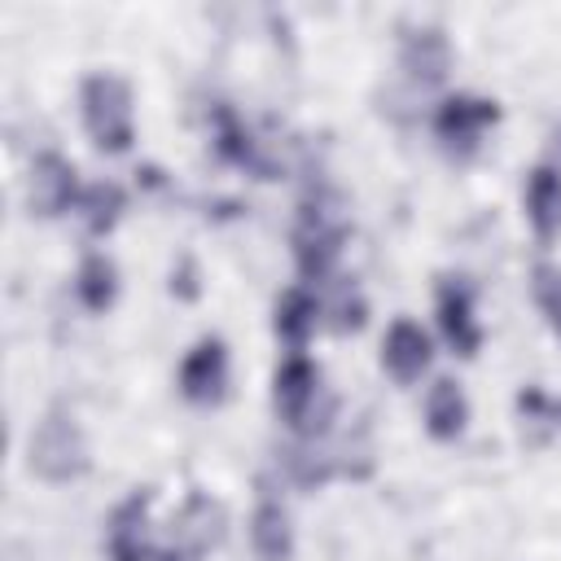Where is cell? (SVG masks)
<instances>
[{
    "instance_id": "3",
    "label": "cell",
    "mask_w": 561,
    "mask_h": 561,
    "mask_svg": "<svg viewBox=\"0 0 561 561\" xmlns=\"http://www.w3.org/2000/svg\"><path fill=\"white\" fill-rule=\"evenodd\" d=\"M342 237H346V224L342 215L324 210V206H302V224L294 232V263L307 280H329L333 267H337V254H342Z\"/></svg>"
},
{
    "instance_id": "12",
    "label": "cell",
    "mask_w": 561,
    "mask_h": 561,
    "mask_svg": "<svg viewBox=\"0 0 561 561\" xmlns=\"http://www.w3.org/2000/svg\"><path fill=\"white\" fill-rule=\"evenodd\" d=\"M399 66L408 70V79H416L421 88H434L447 79L451 70V44L438 26H416L403 35L399 44Z\"/></svg>"
},
{
    "instance_id": "17",
    "label": "cell",
    "mask_w": 561,
    "mask_h": 561,
    "mask_svg": "<svg viewBox=\"0 0 561 561\" xmlns=\"http://www.w3.org/2000/svg\"><path fill=\"white\" fill-rule=\"evenodd\" d=\"M316 324H320V302H316V294L302 289V285H289V289L276 298V316H272L276 337L298 351V346H307V337L316 333Z\"/></svg>"
},
{
    "instance_id": "15",
    "label": "cell",
    "mask_w": 561,
    "mask_h": 561,
    "mask_svg": "<svg viewBox=\"0 0 561 561\" xmlns=\"http://www.w3.org/2000/svg\"><path fill=\"white\" fill-rule=\"evenodd\" d=\"M526 219L539 241H552L561 232V171L535 167L526 175Z\"/></svg>"
},
{
    "instance_id": "2",
    "label": "cell",
    "mask_w": 561,
    "mask_h": 561,
    "mask_svg": "<svg viewBox=\"0 0 561 561\" xmlns=\"http://www.w3.org/2000/svg\"><path fill=\"white\" fill-rule=\"evenodd\" d=\"M79 114L101 153H127L136 140V105L131 83L114 70H96L79 83Z\"/></svg>"
},
{
    "instance_id": "22",
    "label": "cell",
    "mask_w": 561,
    "mask_h": 561,
    "mask_svg": "<svg viewBox=\"0 0 561 561\" xmlns=\"http://www.w3.org/2000/svg\"><path fill=\"white\" fill-rule=\"evenodd\" d=\"M552 145H557V158H561V127H557V140Z\"/></svg>"
},
{
    "instance_id": "6",
    "label": "cell",
    "mask_w": 561,
    "mask_h": 561,
    "mask_svg": "<svg viewBox=\"0 0 561 561\" xmlns=\"http://www.w3.org/2000/svg\"><path fill=\"white\" fill-rule=\"evenodd\" d=\"M500 123V105L491 96H469V92H456L438 105L434 114V136L451 149V153H473L482 131Z\"/></svg>"
},
{
    "instance_id": "13",
    "label": "cell",
    "mask_w": 561,
    "mask_h": 561,
    "mask_svg": "<svg viewBox=\"0 0 561 561\" xmlns=\"http://www.w3.org/2000/svg\"><path fill=\"white\" fill-rule=\"evenodd\" d=\"M250 548L259 561H289L294 557V522L280 500L263 495L250 513Z\"/></svg>"
},
{
    "instance_id": "9",
    "label": "cell",
    "mask_w": 561,
    "mask_h": 561,
    "mask_svg": "<svg viewBox=\"0 0 561 561\" xmlns=\"http://www.w3.org/2000/svg\"><path fill=\"white\" fill-rule=\"evenodd\" d=\"M105 557L110 561H149V491H131L114 504L105 522Z\"/></svg>"
},
{
    "instance_id": "21",
    "label": "cell",
    "mask_w": 561,
    "mask_h": 561,
    "mask_svg": "<svg viewBox=\"0 0 561 561\" xmlns=\"http://www.w3.org/2000/svg\"><path fill=\"white\" fill-rule=\"evenodd\" d=\"M153 561H188V557H184V552H175V548H167V552H158Z\"/></svg>"
},
{
    "instance_id": "4",
    "label": "cell",
    "mask_w": 561,
    "mask_h": 561,
    "mask_svg": "<svg viewBox=\"0 0 561 561\" xmlns=\"http://www.w3.org/2000/svg\"><path fill=\"white\" fill-rule=\"evenodd\" d=\"M79 193H83V188H79V171H75L70 158H61V153H53V149L35 153L31 175H26V206H31V215L57 219V215H66L70 206H79Z\"/></svg>"
},
{
    "instance_id": "10",
    "label": "cell",
    "mask_w": 561,
    "mask_h": 561,
    "mask_svg": "<svg viewBox=\"0 0 561 561\" xmlns=\"http://www.w3.org/2000/svg\"><path fill=\"white\" fill-rule=\"evenodd\" d=\"M430 359H434L430 333H425L416 320L399 316V320L386 329V337H381V368H386L399 386H412V381H421V373L430 368Z\"/></svg>"
},
{
    "instance_id": "14",
    "label": "cell",
    "mask_w": 561,
    "mask_h": 561,
    "mask_svg": "<svg viewBox=\"0 0 561 561\" xmlns=\"http://www.w3.org/2000/svg\"><path fill=\"white\" fill-rule=\"evenodd\" d=\"M465 425H469V399H465L460 381L438 377L430 386V394H425V430H430V438L451 443V438L465 434Z\"/></svg>"
},
{
    "instance_id": "8",
    "label": "cell",
    "mask_w": 561,
    "mask_h": 561,
    "mask_svg": "<svg viewBox=\"0 0 561 561\" xmlns=\"http://www.w3.org/2000/svg\"><path fill=\"white\" fill-rule=\"evenodd\" d=\"M228 390V346L224 337H202L184 359H180V394L188 403H219Z\"/></svg>"
},
{
    "instance_id": "5",
    "label": "cell",
    "mask_w": 561,
    "mask_h": 561,
    "mask_svg": "<svg viewBox=\"0 0 561 561\" xmlns=\"http://www.w3.org/2000/svg\"><path fill=\"white\" fill-rule=\"evenodd\" d=\"M224 535H228V508L206 491H193L171 517V548L184 552L188 561H197L210 548H219Z\"/></svg>"
},
{
    "instance_id": "20",
    "label": "cell",
    "mask_w": 561,
    "mask_h": 561,
    "mask_svg": "<svg viewBox=\"0 0 561 561\" xmlns=\"http://www.w3.org/2000/svg\"><path fill=\"white\" fill-rule=\"evenodd\" d=\"M359 324H364V298H359L355 289H351V294L342 289V298H337V307H333V329L346 333V329H359Z\"/></svg>"
},
{
    "instance_id": "7",
    "label": "cell",
    "mask_w": 561,
    "mask_h": 561,
    "mask_svg": "<svg viewBox=\"0 0 561 561\" xmlns=\"http://www.w3.org/2000/svg\"><path fill=\"white\" fill-rule=\"evenodd\" d=\"M316 394H320V368L307 355L294 351L276 368V377H272V403H276L280 421L294 425V430H302L316 416Z\"/></svg>"
},
{
    "instance_id": "18",
    "label": "cell",
    "mask_w": 561,
    "mask_h": 561,
    "mask_svg": "<svg viewBox=\"0 0 561 561\" xmlns=\"http://www.w3.org/2000/svg\"><path fill=\"white\" fill-rule=\"evenodd\" d=\"M75 210L83 215V224H88L92 237H105V232H114V224L123 219L127 193H123V184H114V180H96V184H88V188L79 193V206H75Z\"/></svg>"
},
{
    "instance_id": "19",
    "label": "cell",
    "mask_w": 561,
    "mask_h": 561,
    "mask_svg": "<svg viewBox=\"0 0 561 561\" xmlns=\"http://www.w3.org/2000/svg\"><path fill=\"white\" fill-rule=\"evenodd\" d=\"M535 302L543 307L552 333L561 337V267H535Z\"/></svg>"
},
{
    "instance_id": "16",
    "label": "cell",
    "mask_w": 561,
    "mask_h": 561,
    "mask_svg": "<svg viewBox=\"0 0 561 561\" xmlns=\"http://www.w3.org/2000/svg\"><path fill=\"white\" fill-rule=\"evenodd\" d=\"M75 298H79V307L92 311V316H101V311L114 307V298H118V267H114L110 254L88 250V254L79 259V272H75Z\"/></svg>"
},
{
    "instance_id": "1",
    "label": "cell",
    "mask_w": 561,
    "mask_h": 561,
    "mask_svg": "<svg viewBox=\"0 0 561 561\" xmlns=\"http://www.w3.org/2000/svg\"><path fill=\"white\" fill-rule=\"evenodd\" d=\"M88 465H92V451H88V434H83L79 416H75L70 408L53 403V408L35 421V430H31V438H26V469H31L39 482L61 486V482L83 478Z\"/></svg>"
},
{
    "instance_id": "11",
    "label": "cell",
    "mask_w": 561,
    "mask_h": 561,
    "mask_svg": "<svg viewBox=\"0 0 561 561\" xmlns=\"http://www.w3.org/2000/svg\"><path fill=\"white\" fill-rule=\"evenodd\" d=\"M438 329L447 337V346L460 355V359H473L478 346H482V324L473 316V294L469 285L460 280H443L438 285Z\"/></svg>"
}]
</instances>
